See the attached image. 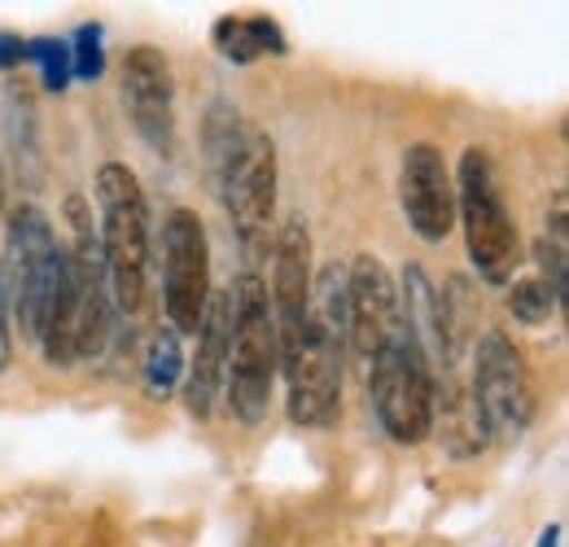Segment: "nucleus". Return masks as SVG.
I'll return each instance as SVG.
<instances>
[{"label": "nucleus", "mask_w": 569, "mask_h": 547, "mask_svg": "<svg viewBox=\"0 0 569 547\" xmlns=\"http://www.w3.org/2000/svg\"><path fill=\"white\" fill-rule=\"evenodd\" d=\"M202 158L211 193L254 259L268 246V223L277 215V140L237 106L214 101L202 128Z\"/></svg>", "instance_id": "f257e3e1"}, {"label": "nucleus", "mask_w": 569, "mask_h": 547, "mask_svg": "<svg viewBox=\"0 0 569 547\" xmlns=\"http://www.w3.org/2000/svg\"><path fill=\"white\" fill-rule=\"evenodd\" d=\"M281 372V346L268 280L259 272L237 276V289L228 294V408L241 425H259L272 408V386Z\"/></svg>", "instance_id": "f03ea898"}, {"label": "nucleus", "mask_w": 569, "mask_h": 547, "mask_svg": "<svg viewBox=\"0 0 569 547\" xmlns=\"http://www.w3.org/2000/svg\"><path fill=\"white\" fill-rule=\"evenodd\" d=\"M97 215H101L97 246H101L110 307L119 316H137L144 307V276H149V210L128 162H106L97 171Z\"/></svg>", "instance_id": "7ed1b4c3"}, {"label": "nucleus", "mask_w": 569, "mask_h": 547, "mask_svg": "<svg viewBox=\"0 0 569 547\" xmlns=\"http://www.w3.org/2000/svg\"><path fill=\"white\" fill-rule=\"evenodd\" d=\"M456 223H465L469 259L487 285H512V272L521 263V237L508 215L499 171L487 149L469 145L456 167Z\"/></svg>", "instance_id": "20e7f679"}, {"label": "nucleus", "mask_w": 569, "mask_h": 547, "mask_svg": "<svg viewBox=\"0 0 569 547\" xmlns=\"http://www.w3.org/2000/svg\"><path fill=\"white\" fill-rule=\"evenodd\" d=\"M368 399H372L381 429L395 442L417 447L433 434V425H438V377H433L429 355L417 346V338L408 329H399L368 359Z\"/></svg>", "instance_id": "39448f33"}, {"label": "nucleus", "mask_w": 569, "mask_h": 547, "mask_svg": "<svg viewBox=\"0 0 569 547\" xmlns=\"http://www.w3.org/2000/svg\"><path fill=\"white\" fill-rule=\"evenodd\" d=\"M4 250H9V276L4 289L13 298L22 334L36 342V329L53 302L58 276H62V241L40 206L22 202L4 219Z\"/></svg>", "instance_id": "423d86ee"}, {"label": "nucleus", "mask_w": 569, "mask_h": 547, "mask_svg": "<svg viewBox=\"0 0 569 547\" xmlns=\"http://www.w3.org/2000/svg\"><path fill=\"white\" fill-rule=\"evenodd\" d=\"M211 302V246L193 210H171L162 223V316L171 334L202 329Z\"/></svg>", "instance_id": "0eeeda50"}, {"label": "nucleus", "mask_w": 569, "mask_h": 547, "mask_svg": "<svg viewBox=\"0 0 569 547\" xmlns=\"http://www.w3.org/2000/svg\"><path fill=\"white\" fill-rule=\"evenodd\" d=\"M473 408L482 416L487 434L521 438L535 416V381L521 359V350L503 329H487L473 346V381H469Z\"/></svg>", "instance_id": "6e6552de"}, {"label": "nucleus", "mask_w": 569, "mask_h": 547, "mask_svg": "<svg viewBox=\"0 0 569 547\" xmlns=\"http://www.w3.org/2000/svg\"><path fill=\"white\" fill-rule=\"evenodd\" d=\"M342 350H347V342L333 338L316 316H307L298 342L281 350L293 425L320 429V425L338 420V411H342Z\"/></svg>", "instance_id": "1a4fd4ad"}, {"label": "nucleus", "mask_w": 569, "mask_h": 547, "mask_svg": "<svg viewBox=\"0 0 569 547\" xmlns=\"http://www.w3.org/2000/svg\"><path fill=\"white\" fill-rule=\"evenodd\" d=\"M123 110L137 128V137L171 158L176 153V79L171 62L162 58V49L137 44L123 58Z\"/></svg>", "instance_id": "9d476101"}, {"label": "nucleus", "mask_w": 569, "mask_h": 547, "mask_svg": "<svg viewBox=\"0 0 569 547\" xmlns=\"http://www.w3.org/2000/svg\"><path fill=\"white\" fill-rule=\"evenodd\" d=\"M403 329L399 289L377 255H356L347 268V346L359 359H372Z\"/></svg>", "instance_id": "9b49d317"}, {"label": "nucleus", "mask_w": 569, "mask_h": 547, "mask_svg": "<svg viewBox=\"0 0 569 547\" xmlns=\"http://www.w3.org/2000/svg\"><path fill=\"white\" fill-rule=\"evenodd\" d=\"M399 202L408 215V228L421 241H447V232L456 228V180H451V167L438 145L417 140L403 153Z\"/></svg>", "instance_id": "f8f14e48"}, {"label": "nucleus", "mask_w": 569, "mask_h": 547, "mask_svg": "<svg viewBox=\"0 0 569 547\" xmlns=\"http://www.w3.org/2000/svg\"><path fill=\"white\" fill-rule=\"evenodd\" d=\"M272 320H277V346L289 350L298 342L307 316H311V232L302 219H284L281 237L272 246Z\"/></svg>", "instance_id": "ddd939ff"}, {"label": "nucleus", "mask_w": 569, "mask_h": 547, "mask_svg": "<svg viewBox=\"0 0 569 547\" xmlns=\"http://www.w3.org/2000/svg\"><path fill=\"white\" fill-rule=\"evenodd\" d=\"M228 368V294H211L202 329H198V355L189 368V408L193 416H211L214 399L223 390Z\"/></svg>", "instance_id": "4468645a"}, {"label": "nucleus", "mask_w": 569, "mask_h": 547, "mask_svg": "<svg viewBox=\"0 0 569 547\" xmlns=\"http://www.w3.org/2000/svg\"><path fill=\"white\" fill-rule=\"evenodd\" d=\"M214 49L219 58H228L232 67H246L263 53H289L284 31L272 18H219L214 22Z\"/></svg>", "instance_id": "2eb2a0df"}, {"label": "nucleus", "mask_w": 569, "mask_h": 547, "mask_svg": "<svg viewBox=\"0 0 569 547\" xmlns=\"http://www.w3.org/2000/svg\"><path fill=\"white\" fill-rule=\"evenodd\" d=\"M180 372H184L180 334H171V329L162 325V329L149 338V355H144V390H149V399H171Z\"/></svg>", "instance_id": "dca6fc26"}, {"label": "nucleus", "mask_w": 569, "mask_h": 547, "mask_svg": "<svg viewBox=\"0 0 569 547\" xmlns=\"http://www.w3.org/2000/svg\"><path fill=\"white\" fill-rule=\"evenodd\" d=\"M557 307H561V298H557V294H552V289H548L539 276L512 280V289H508V311H512L521 325H530V329L548 325Z\"/></svg>", "instance_id": "f3484780"}, {"label": "nucleus", "mask_w": 569, "mask_h": 547, "mask_svg": "<svg viewBox=\"0 0 569 547\" xmlns=\"http://www.w3.org/2000/svg\"><path fill=\"white\" fill-rule=\"evenodd\" d=\"M27 58L40 67V79L49 92H67L71 83V44L67 40H53V36H40V40H27Z\"/></svg>", "instance_id": "a211bd4d"}, {"label": "nucleus", "mask_w": 569, "mask_h": 547, "mask_svg": "<svg viewBox=\"0 0 569 547\" xmlns=\"http://www.w3.org/2000/svg\"><path fill=\"white\" fill-rule=\"evenodd\" d=\"M101 70H106V49H101V27L97 22H88V27H79L74 31V44H71V74L74 79H101Z\"/></svg>", "instance_id": "6ab92c4d"}, {"label": "nucleus", "mask_w": 569, "mask_h": 547, "mask_svg": "<svg viewBox=\"0 0 569 547\" xmlns=\"http://www.w3.org/2000/svg\"><path fill=\"white\" fill-rule=\"evenodd\" d=\"M9 355H13V342H9V289H4V268H0V372L9 368Z\"/></svg>", "instance_id": "aec40b11"}, {"label": "nucleus", "mask_w": 569, "mask_h": 547, "mask_svg": "<svg viewBox=\"0 0 569 547\" xmlns=\"http://www.w3.org/2000/svg\"><path fill=\"white\" fill-rule=\"evenodd\" d=\"M22 58H27V40L0 31V70H9L13 62H22Z\"/></svg>", "instance_id": "412c9836"}, {"label": "nucleus", "mask_w": 569, "mask_h": 547, "mask_svg": "<svg viewBox=\"0 0 569 547\" xmlns=\"http://www.w3.org/2000/svg\"><path fill=\"white\" fill-rule=\"evenodd\" d=\"M557 535H561V526H548L543 539H539V547H557Z\"/></svg>", "instance_id": "4be33fe9"}, {"label": "nucleus", "mask_w": 569, "mask_h": 547, "mask_svg": "<svg viewBox=\"0 0 569 547\" xmlns=\"http://www.w3.org/2000/svg\"><path fill=\"white\" fill-rule=\"evenodd\" d=\"M0 206H4V171H0Z\"/></svg>", "instance_id": "5701e85b"}]
</instances>
